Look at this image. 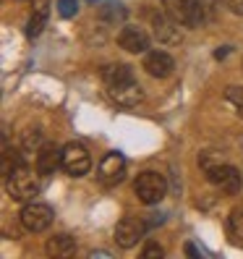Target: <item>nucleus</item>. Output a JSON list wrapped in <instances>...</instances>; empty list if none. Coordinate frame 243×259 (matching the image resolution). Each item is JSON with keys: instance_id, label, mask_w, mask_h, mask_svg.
Returning a JSON list of instances; mask_svg holds the SVG:
<instances>
[{"instance_id": "obj_22", "label": "nucleus", "mask_w": 243, "mask_h": 259, "mask_svg": "<svg viewBox=\"0 0 243 259\" xmlns=\"http://www.w3.org/2000/svg\"><path fill=\"white\" fill-rule=\"evenodd\" d=\"M39 142H42V134H39V128H29L26 134H24V149H34V147H39Z\"/></svg>"}, {"instance_id": "obj_1", "label": "nucleus", "mask_w": 243, "mask_h": 259, "mask_svg": "<svg viewBox=\"0 0 243 259\" xmlns=\"http://www.w3.org/2000/svg\"><path fill=\"white\" fill-rule=\"evenodd\" d=\"M39 173V170H37ZM26 165H19L11 176H6V191L13 202H32L39 194V178Z\"/></svg>"}, {"instance_id": "obj_19", "label": "nucleus", "mask_w": 243, "mask_h": 259, "mask_svg": "<svg viewBox=\"0 0 243 259\" xmlns=\"http://www.w3.org/2000/svg\"><path fill=\"white\" fill-rule=\"evenodd\" d=\"M44 19H47V16L32 13V19H29V24H26V37H29V39H34V37H39V34H42V29H44Z\"/></svg>"}, {"instance_id": "obj_18", "label": "nucleus", "mask_w": 243, "mask_h": 259, "mask_svg": "<svg viewBox=\"0 0 243 259\" xmlns=\"http://www.w3.org/2000/svg\"><path fill=\"white\" fill-rule=\"evenodd\" d=\"M225 100L238 110V115L243 118V87H227L225 89Z\"/></svg>"}, {"instance_id": "obj_4", "label": "nucleus", "mask_w": 243, "mask_h": 259, "mask_svg": "<svg viewBox=\"0 0 243 259\" xmlns=\"http://www.w3.org/2000/svg\"><path fill=\"white\" fill-rule=\"evenodd\" d=\"M89 167H92V157H89V152L84 144L79 142H71L63 147V170L73 178H81L89 173Z\"/></svg>"}, {"instance_id": "obj_20", "label": "nucleus", "mask_w": 243, "mask_h": 259, "mask_svg": "<svg viewBox=\"0 0 243 259\" xmlns=\"http://www.w3.org/2000/svg\"><path fill=\"white\" fill-rule=\"evenodd\" d=\"M58 13L63 19H73L79 13V3L76 0H58Z\"/></svg>"}, {"instance_id": "obj_14", "label": "nucleus", "mask_w": 243, "mask_h": 259, "mask_svg": "<svg viewBox=\"0 0 243 259\" xmlns=\"http://www.w3.org/2000/svg\"><path fill=\"white\" fill-rule=\"evenodd\" d=\"M44 251H47V256H71V254H76V241L66 233L53 236L47 241V246H44Z\"/></svg>"}, {"instance_id": "obj_13", "label": "nucleus", "mask_w": 243, "mask_h": 259, "mask_svg": "<svg viewBox=\"0 0 243 259\" xmlns=\"http://www.w3.org/2000/svg\"><path fill=\"white\" fill-rule=\"evenodd\" d=\"M118 45L123 48L126 53H144L149 48V37L144 29L139 26H123L118 34Z\"/></svg>"}, {"instance_id": "obj_10", "label": "nucleus", "mask_w": 243, "mask_h": 259, "mask_svg": "<svg viewBox=\"0 0 243 259\" xmlns=\"http://www.w3.org/2000/svg\"><path fill=\"white\" fill-rule=\"evenodd\" d=\"M152 24H155V37H157V42H162V45H178L180 39H183L180 24L170 16L168 11H160L157 16L152 19Z\"/></svg>"}, {"instance_id": "obj_16", "label": "nucleus", "mask_w": 243, "mask_h": 259, "mask_svg": "<svg viewBox=\"0 0 243 259\" xmlns=\"http://www.w3.org/2000/svg\"><path fill=\"white\" fill-rule=\"evenodd\" d=\"M100 19L102 21H110V24H118V21L126 19V8L120 6V3H108V6L100 8Z\"/></svg>"}, {"instance_id": "obj_9", "label": "nucleus", "mask_w": 243, "mask_h": 259, "mask_svg": "<svg viewBox=\"0 0 243 259\" xmlns=\"http://www.w3.org/2000/svg\"><path fill=\"white\" fill-rule=\"evenodd\" d=\"M126 178V160L120 152H108L100 162V181L105 186H115Z\"/></svg>"}, {"instance_id": "obj_3", "label": "nucleus", "mask_w": 243, "mask_h": 259, "mask_svg": "<svg viewBox=\"0 0 243 259\" xmlns=\"http://www.w3.org/2000/svg\"><path fill=\"white\" fill-rule=\"evenodd\" d=\"M162 6L180 26H199L204 21L202 0H162Z\"/></svg>"}, {"instance_id": "obj_23", "label": "nucleus", "mask_w": 243, "mask_h": 259, "mask_svg": "<svg viewBox=\"0 0 243 259\" xmlns=\"http://www.w3.org/2000/svg\"><path fill=\"white\" fill-rule=\"evenodd\" d=\"M32 8H34V13H39V16H47L50 0H32Z\"/></svg>"}, {"instance_id": "obj_24", "label": "nucleus", "mask_w": 243, "mask_h": 259, "mask_svg": "<svg viewBox=\"0 0 243 259\" xmlns=\"http://www.w3.org/2000/svg\"><path fill=\"white\" fill-rule=\"evenodd\" d=\"M227 8H230L235 16H243V0H227Z\"/></svg>"}, {"instance_id": "obj_6", "label": "nucleus", "mask_w": 243, "mask_h": 259, "mask_svg": "<svg viewBox=\"0 0 243 259\" xmlns=\"http://www.w3.org/2000/svg\"><path fill=\"white\" fill-rule=\"evenodd\" d=\"M207 178L212 186L222 189L225 194H238L240 189V176L233 165H225V162H215L207 167Z\"/></svg>"}, {"instance_id": "obj_17", "label": "nucleus", "mask_w": 243, "mask_h": 259, "mask_svg": "<svg viewBox=\"0 0 243 259\" xmlns=\"http://www.w3.org/2000/svg\"><path fill=\"white\" fill-rule=\"evenodd\" d=\"M227 228H230V233L235 238H243V207H235L230 212V218H227Z\"/></svg>"}, {"instance_id": "obj_12", "label": "nucleus", "mask_w": 243, "mask_h": 259, "mask_svg": "<svg viewBox=\"0 0 243 259\" xmlns=\"http://www.w3.org/2000/svg\"><path fill=\"white\" fill-rule=\"evenodd\" d=\"M58 167H63V149L58 144H44L37 152V170L39 176H53Z\"/></svg>"}, {"instance_id": "obj_11", "label": "nucleus", "mask_w": 243, "mask_h": 259, "mask_svg": "<svg viewBox=\"0 0 243 259\" xmlns=\"http://www.w3.org/2000/svg\"><path fill=\"white\" fill-rule=\"evenodd\" d=\"M173 68H175V60L168 53L152 50V53L144 55V71L149 76H155V79H168V76L173 73Z\"/></svg>"}, {"instance_id": "obj_8", "label": "nucleus", "mask_w": 243, "mask_h": 259, "mask_svg": "<svg viewBox=\"0 0 243 259\" xmlns=\"http://www.w3.org/2000/svg\"><path fill=\"white\" fill-rule=\"evenodd\" d=\"M108 92H110V100L115 105H120V108H136V105L144 100V92H141V87L136 84V79H126V81L110 84Z\"/></svg>"}, {"instance_id": "obj_2", "label": "nucleus", "mask_w": 243, "mask_h": 259, "mask_svg": "<svg viewBox=\"0 0 243 259\" xmlns=\"http://www.w3.org/2000/svg\"><path fill=\"white\" fill-rule=\"evenodd\" d=\"M165 191H168L165 176H160L155 170H144L133 181V194L139 196V202H144V204H157L165 196Z\"/></svg>"}, {"instance_id": "obj_5", "label": "nucleus", "mask_w": 243, "mask_h": 259, "mask_svg": "<svg viewBox=\"0 0 243 259\" xmlns=\"http://www.w3.org/2000/svg\"><path fill=\"white\" fill-rule=\"evenodd\" d=\"M19 220H21V225L26 228V231L42 233V231H47V228L53 225V209L47 204H42V202H29L21 209Z\"/></svg>"}, {"instance_id": "obj_7", "label": "nucleus", "mask_w": 243, "mask_h": 259, "mask_svg": "<svg viewBox=\"0 0 243 259\" xmlns=\"http://www.w3.org/2000/svg\"><path fill=\"white\" fill-rule=\"evenodd\" d=\"M147 220H141V218H123L118 225H115V243L120 249H131V246H136L139 243V238L144 236V231H147Z\"/></svg>"}, {"instance_id": "obj_21", "label": "nucleus", "mask_w": 243, "mask_h": 259, "mask_svg": "<svg viewBox=\"0 0 243 259\" xmlns=\"http://www.w3.org/2000/svg\"><path fill=\"white\" fill-rule=\"evenodd\" d=\"M162 254H165V249L160 246L157 241H149L147 246L141 249V256H144V259H162Z\"/></svg>"}, {"instance_id": "obj_15", "label": "nucleus", "mask_w": 243, "mask_h": 259, "mask_svg": "<svg viewBox=\"0 0 243 259\" xmlns=\"http://www.w3.org/2000/svg\"><path fill=\"white\" fill-rule=\"evenodd\" d=\"M126 79H133V71L131 66H123V63H110L102 68V81L105 84H118V81H126Z\"/></svg>"}]
</instances>
